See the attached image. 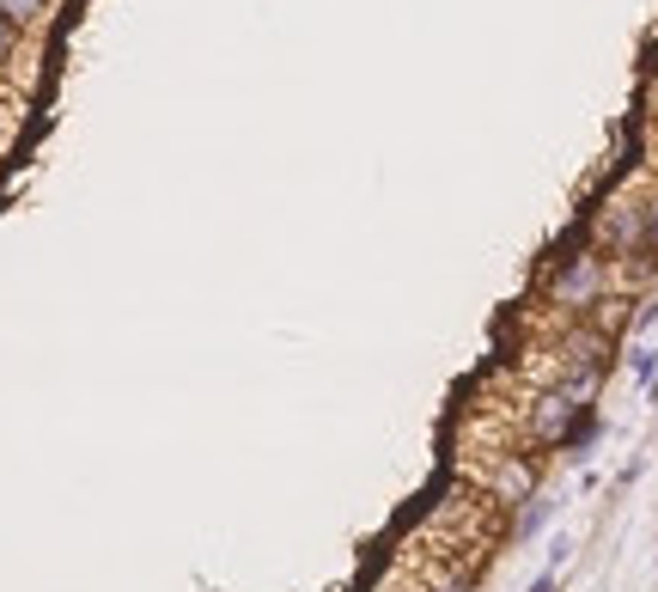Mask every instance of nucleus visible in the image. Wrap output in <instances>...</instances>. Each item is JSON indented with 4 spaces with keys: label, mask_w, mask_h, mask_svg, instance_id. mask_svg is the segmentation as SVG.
I'll return each instance as SVG.
<instances>
[{
    "label": "nucleus",
    "mask_w": 658,
    "mask_h": 592,
    "mask_svg": "<svg viewBox=\"0 0 658 592\" xmlns=\"http://www.w3.org/2000/svg\"><path fill=\"white\" fill-rule=\"evenodd\" d=\"M554 520V501H543V495H531V507H524L519 513V525H512V532H519V537H537V532H543V525Z\"/></svg>",
    "instance_id": "423d86ee"
},
{
    "label": "nucleus",
    "mask_w": 658,
    "mask_h": 592,
    "mask_svg": "<svg viewBox=\"0 0 658 592\" xmlns=\"http://www.w3.org/2000/svg\"><path fill=\"white\" fill-rule=\"evenodd\" d=\"M658 263V196L647 202V244H640V269Z\"/></svg>",
    "instance_id": "6e6552de"
},
{
    "label": "nucleus",
    "mask_w": 658,
    "mask_h": 592,
    "mask_svg": "<svg viewBox=\"0 0 658 592\" xmlns=\"http://www.w3.org/2000/svg\"><path fill=\"white\" fill-rule=\"evenodd\" d=\"M549 305L567 318H586L591 305H603V293H610V256L598 251V244H579V251L554 256L549 281H543Z\"/></svg>",
    "instance_id": "f257e3e1"
},
{
    "label": "nucleus",
    "mask_w": 658,
    "mask_h": 592,
    "mask_svg": "<svg viewBox=\"0 0 658 592\" xmlns=\"http://www.w3.org/2000/svg\"><path fill=\"white\" fill-rule=\"evenodd\" d=\"M0 140H7V128H0Z\"/></svg>",
    "instance_id": "9b49d317"
},
{
    "label": "nucleus",
    "mask_w": 658,
    "mask_h": 592,
    "mask_svg": "<svg viewBox=\"0 0 658 592\" xmlns=\"http://www.w3.org/2000/svg\"><path fill=\"white\" fill-rule=\"evenodd\" d=\"M586 416H591V404H573L567 391L549 385V391L537 397V409H531V440L537 446H567V434H573Z\"/></svg>",
    "instance_id": "7ed1b4c3"
},
{
    "label": "nucleus",
    "mask_w": 658,
    "mask_h": 592,
    "mask_svg": "<svg viewBox=\"0 0 658 592\" xmlns=\"http://www.w3.org/2000/svg\"><path fill=\"white\" fill-rule=\"evenodd\" d=\"M531 592H554V574L543 569V574H537V581H531Z\"/></svg>",
    "instance_id": "9d476101"
},
{
    "label": "nucleus",
    "mask_w": 658,
    "mask_h": 592,
    "mask_svg": "<svg viewBox=\"0 0 658 592\" xmlns=\"http://www.w3.org/2000/svg\"><path fill=\"white\" fill-rule=\"evenodd\" d=\"M0 19L19 25V31H31V25L49 19V0H0Z\"/></svg>",
    "instance_id": "20e7f679"
},
{
    "label": "nucleus",
    "mask_w": 658,
    "mask_h": 592,
    "mask_svg": "<svg viewBox=\"0 0 658 592\" xmlns=\"http://www.w3.org/2000/svg\"><path fill=\"white\" fill-rule=\"evenodd\" d=\"M591 244H598L603 256H635L640 263V244H647V202H603L598 208V226H591Z\"/></svg>",
    "instance_id": "f03ea898"
},
{
    "label": "nucleus",
    "mask_w": 658,
    "mask_h": 592,
    "mask_svg": "<svg viewBox=\"0 0 658 592\" xmlns=\"http://www.w3.org/2000/svg\"><path fill=\"white\" fill-rule=\"evenodd\" d=\"M598 434H603V421H598V409H591V416L579 421L573 434H567V446H561V453H567V458H586L591 446H598Z\"/></svg>",
    "instance_id": "39448f33"
},
{
    "label": "nucleus",
    "mask_w": 658,
    "mask_h": 592,
    "mask_svg": "<svg viewBox=\"0 0 658 592\" xmlns=\"http://www.w3.org/2000/svg\"><path fill=\"white\" fill-rule=\"evenodd\" d=\"M12 49H19V25H7V19H0V68L12 61Z\"/></svg>",
    "instance_id": "1a4fd4ad"
},
{
    "label": "nucleus",
    "mask_w": 658,
    "mask_h": 592,
    "mask_svg": "<svg viewBox=\"0 0 658 592\" xmlns=\"http://www.w3.org/2000/svg\"><path fill=\"white\" fill-rule=\"evenodd\" d=\"M628 372L652 391V385H658V349H628Z\"/></svg>",
    "instance_id": "0eeeda50"
}]
</instances>
